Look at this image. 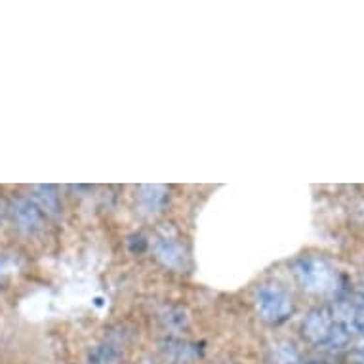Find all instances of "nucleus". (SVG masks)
<instances>
[{
	"instance_id": "obj_1",
	"label": "nucleus",
	"mask_w": 364,
	"mask_h": 364,
	"mask_svg": "<svg viewBox=\"0 0 364 364\" xmlns=\"http://www.w3.org/2000/svg\"><path fill=\"white\" fill-rule=\"evenodd\" d=\"M304 334L316 346H328L341 349L349 343V330L334 318L332 313L324 309L313 311L304 323Z\"/></svg>"
},
{
	"instance_id": "obj_2",
	"label": "nucleus",
	"mask_w": 364,
	"mask_h": 364,
	"mask_svg": "<svg viewBox=\"0 0 364 364\" xmlns=\"http://www.w3.org/2000/svg\"><path fill=\"white\" fill-rule=\"evenodd\" d=\"M299 284L315 294L334 292L338 284V271L326 259L318 256L301 257L294 267Z\"/></svg>"
},
{
	"instance_id": "obj_3",
	"label": "nucleus",
	"mask_w": 364,
	"mask_h": 364,
	"mask_svg": "<svg viewBox=\"0 0 364 364\" xmlns=\"http://www.w3.org/2000/svg\"><path fill=\"white\" fill-rule=\"evenodd\" d=\"M257 309L271 323L284 321L292 313V299L281 287L265 284L257 292Z\"/></svg>"
},
{
	"instance_id": "obj_4",
	"label": "nucleus",
	"mask_w": 364,
	"mask_h": 364,
	"mask_svg": "<svg viewBox=\"0 0 364 364\" xmlns=\"http://www.w3.org/2000/svg\"><path fill=\"white\" fill-rule=\"evenodd\" d=\"M12 218L23 233H36L42 229V212L29 198H16L12 203Z\"/></svg>"
},
{
	"instance_id": "obj_5",
	"label": "nucleus",
	"mask_w": 364,
	"mask_h": 364,
	"mask_svg": "<svg viewBox=\"0 0 364 364\" xmlns=\"http://www.w3.org/2000/svg\"><path fill=\"white\" fill-rule=\"evenodd\" d=\"M332 315L349 332L355 330L358 334H364V298L357 301H341Z\"/></svg>"
},
{
	"instance_id": "obj_6",
	"label": "nucleus",
	"mask_w": 364,
	"mask_h": 364,
	"mask_svg": "<svg viewBox=\"0 0 364 364\" xmlns=\"http://www.w3.org/2000/svg\"><path fill=\"white\" fill-rule=\"evenodd\" d=\"M156 256L161 257L164 265L172 269L183 267V263H186V250L172 239H162L156 245Z\"/></svg>"
},
{
	"instance_id": "obj_7",
	"label": "nucleus",
	"mask_w": 364,
	"mask_h": 364,
	"mask_svg": "<svg viewBox=\"0 0 364 364\" xmlns=\"http://www.w3.org/2000/svg\"><path fill=\"white\" fill-rule=\"evenodd\" d=\"M33 195H35L36 206L41 208V212H46L50 215L60 212V197H58L54 186H35Z\"/></svg>"
},
{
	"instance_id": "obj_8",
	"label": "nucleus",
	"mask_w": 364,
	"mask_h": 364,
	"mask_svg": "<svg viewBox=\"0 0 364 364\" xmlns=\"http://www.w3.org/2000/svg\"><path fill=\"white\" fill-rule=\"evenodd\" d=\"M162 353L168 360L172 363H189L195 358V349H193L189 343H183L179 340H168L164 346H162Z\"/></svg>"
},
{
	"instance_id": "obj_9",
	"label": "nucleus",
	"mask_w": 364,
	"mask_h": 364,
	"mask_svg": "<svg viewBox=\"0 0 364 364\" xmlns=\"http://www.w3.org/2000/svg\"><path fill=\"white\" fill-rule=\"evenodd\" d=\"M164 189L159 186H144L139 189V203L147 212H156L164 203Z\"/></svg>"
},
{
	"instance_id": "obj_10",
	"label": "nucleus",
	"mask_w": 364,
	"mask_h": 364,
	"mask_svg": "<svg viewBox=\"0 0 364 364\" xmlns=\"http://www.w3.org/2000/svg\"><path fill=\"white\" fill-rule=\"evenodd\" d=\"M120 351L113 346H97L90 353V364H117Z\"/></svg>"
},
{
	"instance_id": "obj_11",
	"label": "nucleus",
	"mask_w": 364,
	"mask_h": 364,
	"mask_svg": "<svg viewBox=\"0 0 364 364\" xmlns=\"http://www.w3.org/2000/svg\"><path fill=\"white\" fill-rule=\"evenodd\" d=\"M275 363L277 364H301L298 349L292 343H279L275 347Z\"/></svg>"
},
{
	"instance_id": "obj_12",
	"label": "nucleus",
	"mask_w": 364,
	"mask_h": 364,
	"mask_svg": "<svg viewBox=\"0 0 364 364\" xmlns=\"http://www.w3.org/2000/svg\"><path fill=\"white\" fill-rule=\"evenodd\" d=\"M355 358H357L360 364H364V341H360L357 346V349H355Z\"/></svg>"
}]
</instances>
